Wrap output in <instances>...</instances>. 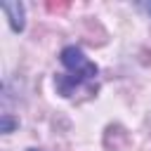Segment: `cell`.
I'll return each mask as SVG.
<instances>
[{
    "mask_svg": "<svg viewBox=\"0 0 151 151\" xmlns=\"http://www.w3.org/2000/svg\"><path fill=\"white\" fill-rule=\"evenodd\" d=\"M59 59H61V66L66 68V73H59L54 78L57 92L61 97H73L83 85H92L99 76V66L76 45H66Z\"/></svg>",
    "mask_w": 151,
    "mask_h": 151,
    "instance_id": "1",
    "label": "cell"
},
{
    "mask_svg": "<svg viewBox=\"0 0 151 151\" xmlns=\"http://www.w3.org/2000/svg\"><path fill=\"white\" fill-rule=\"evenodd\" d=\"M2 12H5L12 31L21 33L24 26H26V21H24V5L21 2H2Z\"/></svg>",
    "mask_w": 151,
    "mask_h": 151,
    "instance_id": "2",
    "label": "cell"
},
{
    "mask_svg": "<svg viewBox=\"0 0 151 151\" xmlns=\"http://www.w3.org/2000/svg\"><path fill=\"white\" fill-rule=\"evenodd\" d=\"M17 125H19V123H17V120H14L9 113H2V132H5V134H9V132H12Z\"/></svg>",
    "mask_w": 151,
    "mask_h": 151,
    "instance_id": "3",
    "label": "cell"
},
{
    "mask_svg": "<svg viewBox=\"0 0 151 151\" xmlns=\"http://www.w3.org/2000/svg\"><path fill=\"white\" fill-rule=\"evenodd\" d=\"M28 151H42V149H28Z\"/></svg>",
    "mask_w": 151,
    "mask_h": 151,
    "instance_id": "4",
    "label": "cell"
}]
</instances>
